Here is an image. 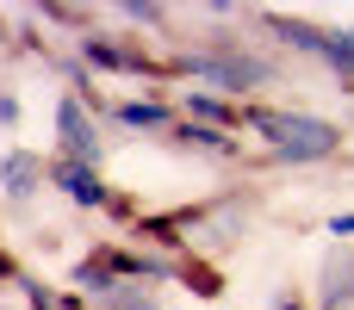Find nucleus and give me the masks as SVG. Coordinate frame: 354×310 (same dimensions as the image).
<instances>
[{"instance_id": "f257e3e1", "label": "nucleus", "mask_w": 354, "mask_h": 310, "mask_svg": "<svg viewBox=\"0 0 354 310\" xmlns=\"http://www.w3.org/2000/svg\"><path fill=\"white\" fill-rule=\"evenodd\" d=\"M243 124H249L255 137H268V149H274L280 162H292V168H305V162H330V155L342 149V130H336L330 118H317V112L243 106Z\"/></svg>"}, {"instance_id": "7ed1b4c3", "label": "nucleus", "mask_w": 354, "mask_h": 310, "mask_svg": "<svg viewBox=\"0 0 354 310\" xmlns=\"http://www.w3.org/2000/svg\"><path fill=\"white\" fill-rule=\"evenodd\" d=\"M56 137H62V162L100 168L106 143H100V124H93V112H87L81 93H62V99H56Z\"/></svg>"}, {"instance_id": "20e7f679", "label": "nucleus", "mask_w": 354, "mask_h": 310, "mask_svg": "<svg viewBox=\"0 0 354 310\" xmlns=\"http://www.w3.org/2000/svg\"><path fill=\"white\" fill-rule=\"evenodd\" d=\"M44 180H50L44 155H31V149H6V155H0V193H6L12 205H25Z\"/></svg>"}, {"instance_id": "0eeeda50", "label": "nucleus", "mask_w": 354, "mask_h": 310, "mask_svg": "<svg viewBox=\"0 0 354 310\" xmlns=\"http://www.w3.org/2000/svg\"><path fill=\"white\" fill-rule=\"evenodd\" d=\"M180 112H187V124H212V130L243 124V106H230V99H218V93H187Z\"/></svg>"}, {"instance_id": "39448f33", "label": "nucleus", "mask_w": 354, "mask_h": 310, "mask_svg": "<svg viewBox=\"0 0 354 310\" xmlns=\"http://www.w3.org/2000/svg\"><path fill=\"white\" fill-rule=\"evenodd\" d=\"M50 180L75 199V205H87V211H100V205H112V193H106V180H100V168H81V162H50Z\"/></svg>"}, {"instance_id": "ddd939ff", "label": "nucleus", "mask_w": 354, "mask_h": 310, "mask_svg": "<svg viewBox=\"0 0 354 310\" xmlns=\"http://www.w3.org/2000/svg\"><path fill=\"white\" fill-rule=\"evenodd\" d=\"M330 236H342V242H348V236H354V211H336V217H330Z\"/></svg>"}, {"instance_id": "9d476101", "label": "nucleus", "mask_w": 354, "mask_h": 310, "mask_svg": "<svg viewBox=\"0 0 354 310\" xmlns=\"http://www.w3.org/2000/svg\"><path fill=\"white\" fill-rule=\"evenodd\" d=\"M187 149H205V155H236V143H230V130H212V124H180L174 130Z\"/></svg>"}, {"instance_id": "f8f14e48", "label": "nucleus", "mask_w": 354, "mask_h": 310, "mask_svg": "<svg viewBox=\"0 0 354 310\" xmlns=\"http://www.w3.org/2000/svg\"><path fill=\"white\" fill-rule=\"evenodd\" d=\"M118 19H137V25H162V6H137V0H124V6H118Z\"/></svg>"}, {"instance_id": "4468645a", "label": "nucleus", "mask_w": 354, "mask_h": 310, "mask_svg": "<svg viewBox=\"0 0 354 310\" xmlns=\"http://www.w3.org/2000/svg\"><path fill=\"white\" fill-rule=\"evenodd\" d=\"M274 310H311V304H305V298H292V292H280V298H274Z\"/></svg>"}, {"instance_id": "423d86ee", "label": "nucleus", "mask_w": 354, "mask_h": 310, "mask_svg": "<svg viewBox=\"0 0 354 310\" xmlns=\"http://www.w3.org/2000/svg\"><path fill=\"white\" fill-rule=\"evenodd\" d=\"M268 31H280V43H292L299 56H324V43H330V31H317V25H305V19H286V12H255Z\"/></svg>"}, {"instance_id": "f03ea898", "label": "nucleus", "mask_w": 354, "mask_h": 310, "mask_svg": "<svg viewBox=\"0 0 354 310\" xmlns=\"http://www.w3.org/2000/svg\"><path fill=\"white\" fill-rule=\"evenodd\" d=\"M180 75H193V81H205V87L243 99L249 87H268V81H274V62L255 56V50H243L236 37H212L205 50H193V56L180 62Z\"/></svg>"}, {"instance_id": "9b49d317", "label": "nucleus", "mask_w": 354, "mask_h": 310, "mask_svg": "<svg viewBox=\"0 0 354 310\" xmlns=\"http://www.w3.org/2000/svg\"><path fill=\"white\" fill-rule=\"evenodd\" d=\"M324 62L342 75V87H354V25H348V31H330V43H324Z\"/></svg>"}, {"instance_id": "1a4fd4ad", "label": "nucleus", "mask_w": 354, "mask_h": 310, "mask_svg": "<svg viewBox=\"0 0 354 310\" xmlns=\"http://www.w3.org/2000/svg\"><path fill=\"white\" fill-rule=\"evenodd\" d=\"M75 286H81L87 298H112V292H118L124 280L112 273V261H106V249H100L93 261H81V267H75Z\"/></svg>"}, {"instance_id": "6e6552de", "label": "nucleus", "mask_w": 354, "mask_h": 310, "mask_svg": "<svg viewBox=\"0 0 354 310\" xmlns=\"http://www.w3.org/2000/svg\"><path fill=\"white\" fill-rule=\"evenodd\" d=\"M112 118L131 124V130H168L174 106H162V99H124V106H112Z\"/></svg>"}]
</instances>
